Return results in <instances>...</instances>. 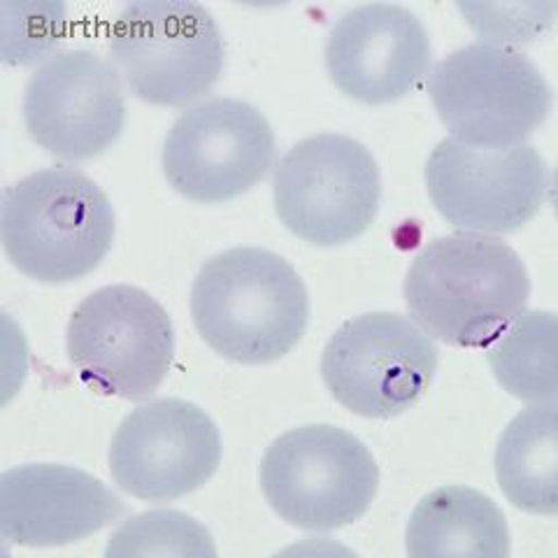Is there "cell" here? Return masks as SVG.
Masks as SVG:
<instances>
[{"mask_svg":"<svg viewBox=\"0 0 558 558\" xmlns=\"http://www.w3.org/2000/svg\"><path fill=\"white\" fill-rule=\"evenodd\" d=\"M405 549L412 558H508V521L498 505L477 488L442 486L418 500L408 521Z\"/></svg>","mask_w":558,"mask_h":558,"instance_id":"16","label":"cell"},{"mask_svg":"<svg viewBox=\"0 0 558 558\" xmlns=\"http://www.w3.org/2000/svg\"><path fill=\"white\" fill-rule=\"evenodd\" d=\"M403 293L424 333L451 347L480 349L526 312L531 279L508 242L453 233L430 240L414 256Z\"/></svg>","mask_w":558,"mask_h":558,"instance_id":"1","label":"cell"},{"mask_svg":"<svg viewBox=\"0 0 558 558\" xmlns=\"http://www.w3.org/2000/svg\"><path fill=\"white\" fill-rule=\"evenodd\" d=\"M110 59L135 98L186 108L215 89L226 49L221 28L205 5L137 0L117 14Z\"/></svg>","mask_w":558,"mask_h":558,"instance_id":"4","label":"cell"},{"mask_svg":"<svg viewBox=\"0 0 558 558\" xmlns=\"http://www.w3.org/2000/svg\"><path fill=\"white\" fill-rule=\"evenodd\" d=\"M117 217L108 194L77 168L26 174L3 191L0 240L12 266L43 284H68L110 254Z\"/></svg>","mask_w":558,"mask_h":558,"instance_id":"3","label":"cell"},{"mask_svg":"<svg viewBox=\"0 0 558 558\" xmlns=\"http://www.w3.org/2000/svg\"><path fill=\"white\" fill-rule=\"evenodd\" d=\"M381 174L373 151L340 133L293 145L272 174L275 213L287 229L317 247H340L377 217Z\"/></svg>","mask_w":558,"mask_h":558,"instance_id":"8","label":"cell"},{"mask_svg":"<svg viewBox=\"0 0 558 558\" xmlns=\"http://www.w3.org/2000/svg\"><path fill=\"white\" fill-rule=\"evenodd\" d=\"M221 463V435L205 410L182 398L135 408L112 435L110 473L133 498L178 500L198 492Z\"/></svg>","mask_w":558,"mask_h":558,"instance_id":"13","label":"cell"},{"mask_svg":"<svg viewBox=\"0 0 558 558\" xmlns=\"http://www.w3.org/2000/svg\"><path fill=\"white\" fill-rule=\"evenodd\" d=\"M424 174L433 207L463 233H517L551 194V170L531 145L486 149L447 137L430 151Z\"/></svg>","mask_w":558,"mask_h":558,"instance_id":"10","label":"cell"},{"mask_svg":"<svg viewBox=\"0 0 558 558\" xmlns=\"http://www.w3.org/2000/svg\"><path fill=\"white\" fill-rule=\"evenodd\" d=\"M275 156V131L264 112L238 98H209L170 126L161 166L180 196L215 205L252 191Z\"/></svg>","mask_w":558,"mask_h":558,"instance_id":"11","label":"cell"},{"mask_svg":"<svg viewBox=\"0 0 558 558\" xmlns=\"http://www.w3.org/2000/svg\"><path fill=\"white\" fill-rule=\"evenodd\" d=\"M379 468L354 433L330 424L291 428L266 449L260 492L275 514L303 531H338L377 496Z\"/></svg>","mask_w":558,"mask_h":558,"instance_id":"6","label":"cell"},{"mask_svg":"<svg viewBox=\"0 0 558 558\" xmlns=\"http://www.w3.org/2000/svg\"><path fill=\"white\" fill-rule=\"evenodd\" d=\"M558 322L549 310L523 312L488 344V365L500 387L529 403L558 396Z\"/></svg>","mask_w":558,"mask_h":558,"instance_id":"18","label":"cell"},{"mask_svg":"<svg viewBox=\"0 0 558 558\" xmlns=\"http://www.w3.org/2000/svg\"><path fill=\"white\" fill-rule=\"evenodd\" d=\"M65 352L92 391L140 403L159 391L170 373L174 330L154 295L112 284L75 307L65 328Z\"/></svg>","mask_w":558,"mask_h":558,"instance_id":"7","label":"cell"},{"mask_svg":"<svg viewBox=\"0 0 558 558\" xmlns=\"http://www.w3.org/2000/svg\"><path fill=\"white\" fill-rule=\"evenodd\" d=\"M438 363V344L414 322L398 312H365L330 336L322 377L344 410L391 418L422 400Z\"/></svg>","mask_w":558,"mask_h":558,"instance_id":"9","label":"cell"},{"mask_svg":"<svg viewBox=\"0 0 558 558\" xmlns=\"http://www.w3.org/2000/svg\"><path fill=\"white\" fill-rule=\"evenodd\" d=\"M108 558L124 556H217L215 539L203 523L178 510H151L137 514L110 535Z\"/></svg>","mask_w":558,"mask_h":558,"instance_id":"19","label":"cell"},{"mask_svg":"<svg viewBox=\"0 0 558 558\" xmlns=\"http://www.w3.org/2000/svg\"><path fill=\"white\" fill-rule=\"evenodd\" d=\"M191 319L221 359L266 365L303 340L310 295L287 258L260 247H235L207 258L198 270Z\"/></svg>","mask_w":558,"mask_h":558,"instance_id":"2","label":"cell"},{"mask_svg":"<svg viewBox=\"0 0 558 558\" xmlns=\"http://www.w3.org/2000/svg\"><path fill=\"white\" fill-rule=\"evenodd\" d=\"M428 75L435 112L451 137L470 147L523 145L551 112L554 92L543 70L505 45H465Z\"/></svg>","mask_w":558,"mask_h":558,"instance_id":"5","label":"cell"},{"mask_svg":"<svg viewBox=\"0 0 558 558\" xmlns=\"http://www.w3.org/2000/svg\"><path fill=\"white\" fill-rule=\"evenodd\" d=\"M124 514L112 488L80 468L28 463L0 475V537L20 547H61Z\"/></svg>","mask_w":558,"mask_h":558,"instance_id":"15","label":"cell"},{"mask_svg":"<svg viewBox=\"0 0 558 558\" xmlns=\"http://www.w3.org/2000/svg\"><path fill=\"white\" fill-rule=\"evenodd\" d=\"M430 38L403 5L371 3L344 12L326 38V68L338 89L387 105L412 94L430 70Z\"/></svg>","mask_w":558,"mask_h":558,"instance_id":"14","label":"cell"},{"mask_svg":"<svg viewBox=\"0 0 558 558\" xmlns=\"http://www.w3.org/2000/svg\"><path fill=\"white\" fill-rule=\"evenodd\" d=\"M496 480L517 510L535 517L558 512V408L533 403L502 430L496 447Z\"/></svg>","mask_w":558,"mask_h":558,"instance_id":"17","label":"cell"},{"mask_svg":"<svg viewBox=\"0 0 558 558\" xmlns=\"http://www.w3.org/2000/svg\"><path fill=\"white\" fill-rule=\"evenodd\" d=\"M31 140L65 163L92 161L124 131L126 98L110 61L92 49H61L33 70L24 89Z\"/></svg>","mask_w":558,"mask_h":558,"instance_id":"12","label":"cell"}]
</instances>
